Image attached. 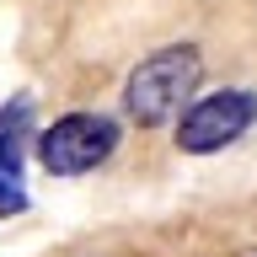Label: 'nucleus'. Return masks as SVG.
Instances as JSON below:
<instances>
[{"label": "nucleus", "instance_id": "20e7f679", "mask_svg": "<svg viewBox=\"0 0 257 257\" xmlns=\"http://www.w3.org/2000/svg\"><path fill=\"white\" fill-rule=\"evenodd\" d=\"M27 134H32V102H27V96H11V102L0 107V156H16V161H22Z\"/></svg>", "mask_w": 257, "mask_h": 257}, {"label": "nucleus", "instance_id": "39448f33", "mask_svg": "<svg viewBox=\"0 0 257 257\" xmlns=\"http://www.w3.org/2000/svg\"><path fill=\"white\" fill-rule=\"evenodd\" d=\"M27 209V182H22V161L0 156V214H22Z\"/></svg>", "mask_w": 257, "mask_h": 257}, {"label": "nucleus", "instance_id": "7ed1b4c3", "mask_svg": "<svg viewBox=\"0 0 257 257\" xmlns=\"http://www.w3.org/2000/svg\"><path fill=\"white\" fill-rule=\"evenodd\" d=\"M32 150L43 161V172L80 177V172H96V166L118 150V123L102 118V112H64V118H54L48 128H38Z\"/></svg>", "mask_w": 257, "mask_h": 257}, {"label": "nucleus", "instance_id": "f257e3e1", "mask_svg": "<svg viewBox=\"0 0 257 257\" xmlns=\"http://www.w3.org/2000/svg\"><path fill=\"white\" fill-rule=\"evenodd\" d=\"M198 86H204V59H198V48L193 43H172V48H161V54H150V59L128 75L123 112L140 128H161L198 96Z\"/></svg>", "mask_w": 257, "mask_h": 257}, {"label": "nucleus", "instance_id": "f03ea898", "mask_svg": "<svg viewBox=\"0 0 257 257\" xmlns=\"http://www.w3.org/2000/svg\"><path fill=\"white\" fill-rule=\"evenodd\" d=\"M252 123H257V91H246V86L204 91L177 112V150L182 156H220Z\"/></svg>", "mask_w": 257, "mask_h": 257}]
</instances>
